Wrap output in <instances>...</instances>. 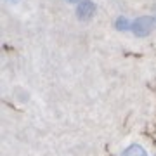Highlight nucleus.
I'll list each match as a JSON object with an SVG mask.
<instances>
[{"instance_id":"f257e3e1","label":"nucleus","mask_w":156,"mask_h":156,"mask_svg":"<svg viewBox=\"0 0 156 156\" xmlns=\"http://www.w3.org/2000/svg\"><path fill=\"white\" fill-rule=\"evenodd\" d=\"M156 21L153 14H142L137 16L135 19H132V30L130 33L134 35L135 38H147L153 31H154Z\"/></svg>"},{"instance_id":"20e7f679","label":"nucleus","mask_w":156,"mask_h":156,"mask_svg":"<svg viewBox=\"0 0 156 156\" xmlns=\"http://www.w3.org/2000/svg\"><path fill=\"white\" fill-rule=\"evenodd\" d=\"M120 156H147V151L139 144H130L128 147H125L122 151Z\"/></svg>"},{"instance_id":"f03ea898","label":"nucleus","mask_w":156,"mask_h":156,"mask_svg":"<svg viewBox=\"0 0 156 156\" xmlns=\"http://www.w3.org/2000/svg\"><path fill=\"white\" fill-rule=\"evenodd\" d=\"M97 14V4L94 0H82L78 5H75V16L78 21L89 23L92 21Z\"/></svg>"},{"instance_id":"0eeeda50","label":"nucleus","mask_w":156,"mask_h":156,"mask_svg":"<svg viewBox=\"0 0 156 156\" xmlns=\"http://www.w3.org/2000/svg\"><path fill=\"white\" fill-rule=\"evenodd\" d=\"M153 9H154V14H153V16H154V21H156V5L153 7Z\"/></svg>"},{"instance_id":"423d86ee","label":"nucleus","mask_w":156,"mask_h":156,"mask_svg":"<svg viewBox=\"0 0 156 156\" xmlns=\"http://www.w3.org/2000/svg\"><path fill=\"white\" fill-rule=\"evenodd\" d=\"M4 2H5V4H9V5H17L21 0H4Z\"/></svg>"},{"instance_id":"7ed1b4c3","label":"nucleus","mask_w":156,"mask_h":156,"mask_svg":"<svg viewBox=\"0 0 156 156\" xmlns=\"http://www.w3.org/2000/svg\"><path fill=\"white\" fill-rule=\"evenodd\" d=\"M113 28L116 30L118 33H130L132 30V19L125 14H118L115 19H113Z\"/></svg>"},{"instance_id":"39448f33","label":"nucleus","mask_w":156,"mask_h":156,"mask_svg":"<svg viewBox=\"0 0 156 156\" xmlns=\"http://www.w3.org/2000/svg\"><path fill=\"white\" fill-rule=\"evenodd\" d=\"M64 2H66V4H69V5H78L82 0H64Z\"/></svg>"}]
</instances>
